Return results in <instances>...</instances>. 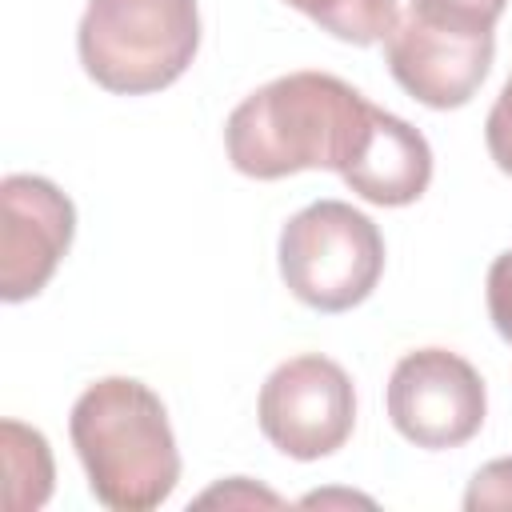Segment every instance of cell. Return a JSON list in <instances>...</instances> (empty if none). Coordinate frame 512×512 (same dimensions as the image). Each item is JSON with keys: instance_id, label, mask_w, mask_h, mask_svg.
<instances>
[{"instance_id": "5", "label": "cell", "mask_w": 512, "mask_h": 512, "mask_svg": "<svg viewBox=\"0 0 512 512\" xmlns=\"http://www.w3.org/2000/svg\"><path fill=\"white\" fill-rule=\"evenodd\" d=\"M256 420L264 440L288 460H324L356 428L352 376L320 352L288 356L260 384Z\"/></svg>"}, {"instance_id": "11", "label": "cell", "mask_w": 512, "mask_h": 512, "mask_svg": "<svg viewBox=\"0 0 512 512\" xmlns=\"http://www.w3.org/2000/svg\"><path fill=\"white\" fill-rule=\"evenodd\" d=\"M288 8L304 12L312 24H320L328 36L368 48L380 44L396 24V0H284Z\"/></svg>"}, {"instance_id": "17", "label": "cell", "mask_w": 512, "mask_h": 512, "mask_svg": "<svg viewBox=\"0 0 512 512\" xmlns=\"http://www.w3.org/2000/svg\"><path fill=\"white\" fill-rule=\"evenodd\" d=\"M304 508H324V504H372L368 496H356V492H308L304 500H300Z\"/></svg>"}, {"instance_id": "16", "label": "cell", "mask_w": 512, "mask_h": 512, "mask_svg": "<svg viewBox=\"0 0 512 512\" xmlns=\"http://www.w3.org/2000/svg\"><path fill=\"white\" fill-rule=\"evenodd\" d=\"M196 504H224V508H256V504H264V508H280L284 500L276 492L252 484L248 476H228L224 484H212L208 492H200Z\"/></svg>"}, {"instance_id": "7", "label": "cell", "mask_w": 512, "mask_h": 512, "mask_svg": "<svg viewBox=\"0 0 512 512\" xmlns=\"http://www.w3.org/2000/svg\"><path fill=\"white\" fill-rule=\"evenodd\" d=\"M492 56H496V28L440 24L416 16L412 8L396 16L392 32L384 36V60L392 80L412 100L436 112L464 108L492 72Z\"/></svg>"}, {"instance_id": "8", "label": "cell", "mask_w": 512, "mask_h": 512, "mask_svg": "<svg viewBox=\"0 0 512 512\" xmlns=\"http://www.w3.org/2000/svg\"><path fill=\"white\" fill-rule=\"evenodd\" d=\"M76 240V204L52 180L12 172L0 180V296L32 300L48 288Z\"/></svg>"}, {"instance_id": "3", "label": "cell", "mask_w": 512, "mask_h": 512, "mask_svg": "<svg viewBox=\"0 0 512 512\" xmlns=\"http://www.w3.org/2000/svg\"><path fill=\"white\" fill-rule=\"evenodd\" d=\"M196 48V0H88L76 28L80 68L112 96H148L176 84Z\"/></svg>"}, {"instance_id": "13", "label": "cell", "mask_w": 512, "mask_h": 512, "mask_svg": "<svg viewBox=\"0 0 512 512\" xmlns=\"http://www.w3.org/2000/svg\"><path fill=\"white\" fill-rule=\"evenodd\" d=\"M424 20L440 24H468V28H496L508 0H412L408 4Z\"/></svg>"}, {"instance_id": "12", "label": "cell", "mask_w": 512, "mask_h": 512, "mask_svg": "<svg viewBox=\"0 0 512 512\" xmlns=\"http://www.w3.org/2000/svg\"><path fill=\"white\" fill-rule=\"evenodd\" d=\"M464 508L468 512H488V508L512 512V456H496L472 472L464 488Z\"/></svg>"}, {"instance_id": "15", "label": "cell", "mask_w": 512, "mask_h": 512, "mask_svg": "<svg viewBox=\"0 0 512 512\" xmlns=\"http://www.w3.org/2000/svg\"><path fill=\"white\" fill-rule=\"evenodd\" d=\"M484 144H488V156L492 164L512 176V72L496 96V104L488 108V120H484Z\"/></svg>"}, {"instance_id": "2", "label": "cell", "mask_w": 512, "mask_h": 512, "mask_svg": "<svg viewBox=\"0 0 512 512\" xmlns=\"http://www.w3.org/2000/svg\"><path fill=\"white\" fill-rule=\"evenodd\" d=\"M88 492L112 512H152L180 480V452L164 400L136 376L88 384L68 416Z\"/></svg>"}, {"instance_id": "14", "label": "cell", "mask_w": 512, "mask_h": 512, "mask_svg": "<svg viewBox=\"0 0 512 512\" xmlns=\"http://www.w3.org/2000/svg\"><path fill=\"white\" fill-rule=\"evenodd\" d=\"M484 300H488L492 328L500 332V340H508V344H512V248H508V252H500V256L488 264Z\"/></svg>"}, {"instance_id": "6", "label": "cell", "mask_w": 512, "mask_h": 512, "mask_svg": "<svg viewBox=\"0 0 512 512\" xmlns=\"http://www.w3.org/2000/svg\"><path fill=\"white\" fill-rule=\"evenodd\" d=\"M388 420L392 428L428 452L468 444L488 416V388L480 372L448 348L404 352L388 376Z\"/></svg>"}, {"instance_id": "4", "label": "cell", "mask_w": 512, "mask_h": 512, "mask_svg": "<svg viewBox=\"0 0 512 512\" xmlns=\"http://www.w3.org/2000/svg\"><path fill=\"white\" fill-rule=\"evenodd\" d=\"M280 280L316 312L364 304L384 276V236L348 200H312L280 228Z\"/></svg>"}, {"instance_id": "9", "label": "cell", "mask_w": 512, "mask_h": 512, "mask_svg": "<svg viewBox=\"0 0 512 512\" xmlns=\"http://www.w3.org/2000/svg\"><path fill=\"white\" fill-rule=\"evenodd\" d=\"M340 180L368 204L404 208L416 204L432 184V148L420 128L372 104L368 124L340 168Z\"/></svg>"}, {"instance_id": "1", "label": "cell", "mask_w": 512, "mask_h": 512, "mask_svg": "<svg viewBox=\"0 0 512 512\" xmlns=\"http://www.w3.org/2000/svg\"><path fill=\"white\" fill-rule=\"evenodd\" d=\"M372 100L348 80L300 68L248 92L228 124L224 152L240 176L284 180L312 168L340 172L368 124Z\"/></svg>"}, {"instance_id": "10", "label": "cell", "mask_w": 512, "mask_h": 512, "mask_svg": "<svg viewBox=\"0 0 512 512\" xmlns=\"http://www.w3.org/2000/svg\"><path fill=\"white\" fill-rule=\"evenodd\" d=\"M0 452H4V504L8 512H36L52 496V448L40 428L20 420L0 424Z\"/></svg>"}]
</instances>
